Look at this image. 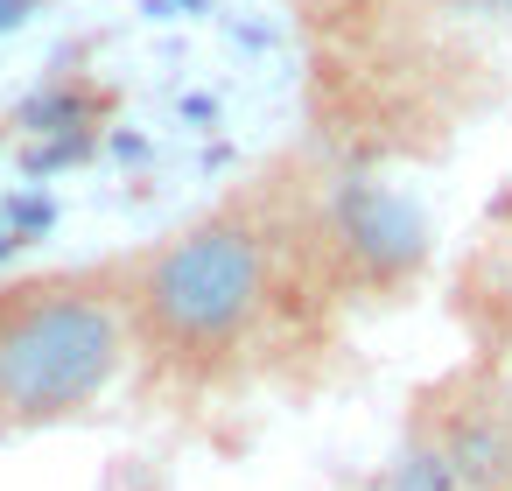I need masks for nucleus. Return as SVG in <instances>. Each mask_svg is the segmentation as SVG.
<instances>
[{
  "label": "nucleus",
  "mask_w": 512,
  "mask_h": 491,
  "mask_svg": "<svg viewBox=\"0 0 512 491\" xmlns=\"http://www.w3.org/2000/svg\"><path fill=\"white\" fill-rule=\"evenodd\" d=\"M288 8L302 15V29H316V36H344V29H358L365 15H379V0H288Z\"/></svg>",
  "instance_id": "nucleus-3"
},
{
  "label": "nucleus",
  "mask_w": 512,
  "mask_h": 491,
  "mask_svg": "<svg viewBox=\"0 0 512 491\" xmlns=\"http://www.w3.org/2000/svg\"><path fill=\"white\" fill-rule=\"evenodd\" d=\"M120 309H127V344L148 365L176 379L225 372L274 309L267 232L239 211L190 218L183 232L120 260Z\"/></svg>",
  "instance_id": "nucleus-1"
},
{
  "label": "nucleus",
  "mask_w": 512,
  "mask_h": 491,
  "mask_svg": "<svg viewBox=\"0 0 512 491\" xmlns=\"http://www.w3.org/2000/svg\"><path fill=\"white\" fill-rule=\"evenodd\" d=\"M449 15L463 22H491V29H512V0H442Z\"/></svg>",
  "instance_id": "nucleus-4"
},
{
  "label": "nucleus",
  "mask_w": 512,
  "mask_h": 491,
  "mask_svg": "<svg viewBox=\"0 0 512 491\" xmlns=\"http://www.w3.org/2000/svg\"><path fill=\"white\" fill-rule=\"evenodd\" d=\"M127 358L120 260L0 281V435H43L92 414Z\"/></svg>",
  "instance_id": "nucleus-2"
}]
</instances>
